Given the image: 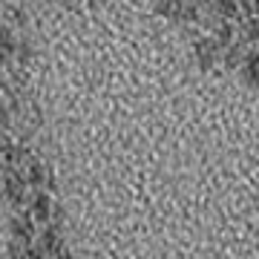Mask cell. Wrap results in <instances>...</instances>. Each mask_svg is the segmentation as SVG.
I'll list each match as a JSON object with an SVG mask.
<instances>
[{
	"label": "cell",
	"mask_w": 259,
	"mask_h": 259,
	"mask_svg": "<svg viewBox=\"0 0 259 259\" xmlns=\"http://www.w3.org/2000/svg\"><path fill=\"white\" fill-rule=\"evenodd\" d=\"M245 78L253 83H259V55L245 58Z\"/></svg>",
	"instance_id": "obj_6"
},
{
	"label": "cell",
	"mask_w": 259,
	"mask_h": 259,
	"mask_svg": "<svg viewBox=\"0 0 259 259\" xmlns=\"http://www.w3.org/2000/svg\"><path fill=\"white\" fill-rule=\"evenodd\" d=\"M176 3H187V0H176Z\"/></svg>",
	"instance_id": "obj_13"
},
{
	"label": "cell",
	"mask_w": 259,
	"mask_h": 259,
	"mask_svg": "<svg viewBox=\"0 0 259 259\" xmlns=\"http://www.w3.org/2000/svg\"><path fill=\"white\" fill-rule=\"evenodd\" d=\"M239 49H236V47H231V49H228V55H225V61H228V66H239Z\"/></svg>",
	"instance_id": "obj_9"
},
{
	"label": "cell",
	"mask_w": 259,
	"mask_h": 259,
	"mask_svg": "<svg viewBox=\"0 0 259 259\" xmlns=\"http://www.w3.org/2000/svg\"><path fill=\"white\" fill-rule=\"evenodd\" d=\"M196 55H199L202 69H210V66L216 64V44H199V47H196Z\"/></svg>",
	"instance_id": "obj_2"
},
{
	"label": "cell",
	"mask_w": 259,
	"mask_h": 259,
	"mask_svg": "<svg viewBox=\"0 0 259 259\" xmlns=\"http://www.w3.org/2000/svg\"><path fill=\"white\" fill-rule=\"evenodd\" d=\"M236 6H239V0H219L222 18H233V15H236Z\"/></svg>",
	"instance_id": "obj_8"
},
{
	"label": "cell",
	"mask_w": 259,
	"mask_h": 259,
	"mask_svg": "<svg viewBox=\"0 0 259 259\" xmlns=\"http://www.w3.org/2000/svg\"><path fill=\"white\" fill-rule=\"evenodd\" d=\"M12 231H15V236H18V239H23V242H29L32 239V228H29L26 222H12Z\"/></svg>",
	"instance_id": "obj_7"
},
{
	"label": "cell",
	"mask_w": 259,
	"mask_h": 259,
	"mask_svg": "<svg viewBox=\"0 0 259 259\" xmlns=\"http://www.w3.org/2000/svg\"><path fill=\"white\" fill-rule=\"evenodd\" d=\"M23 190H26V182L18 176H9L6 179V193H9L12 202H23Z\"/></svg>",
	"instance_id": "obj_3"
},
{
	"label": "cell",
	"mask_w": 259,
	"mask_h": 259,
	"mask_svg": "<svg viewBox=\"0 0 259 259\" xmlns=\"http://www.w3.org/2000/svg\"><path fill=\"white\" fill-rule=\"evenodd\" d=\"M12 52H15V37H12L9 26L0 23V64H6L12 58Z\"/></svg>",
	"instance_id": "obj_1"
},
{
	"label": "cell",
	"mask_w": 259,
	"mask_h": 259,
	"mask_svg": "<svg viewBox=\"0 0 259 259\" xmlns=\"http://www.w3.org/2000/svg\"><path fill=\"white\" fill-rule=\"evenodd\" d=\"M6 124H9V115H6V107L0 104V133L6 130Z\"/></svg>",
	"instance_id": "obj_11"
},
{
	"label": "cell",
	"mask_w": 259,
	"mask_h": 259,
	"mask_svg": "<svg viewBox=\"0 0 259 259\" xmlns=\"http://www.w3.org/2000/svg\"><path fill=\"white\" fill-rule=\"evenodd\" d=\"M49 210H52V204H49V196H37L35 199V204H32V213H35V219L37 222H47L49 219Z\"/></svg>",
	"instance_id": "obj_4"
},
{
	"label": "cell",
	"mask_w": 259,
	"mask_h": 259,
	"mask_svg": "<svg viewBox=\"0 0 259 259\" xmlns=\"http://www.w3.org/2000/svg\"><path fill=\"white\" fill-rule=\"evenodd\" d=\"M242 6H248V9H253V0H239Z\"/></svg>",
	"instance_id": "obj_12"
},
{
	"label": "cell",
	"mask_w": 259,
	"mask_h": 259,
	"mask_svg": "<svg viewBox=\"0 0 259 259\" xmlns=\"http://www.w3.org/2000/svg\"><path fill=\"white\" fill-rule=\"evenodd\" d=\"M32 182H35V185H40V182H44V170H40V167H32Z\"/></svg>",
	"instance_id": "obj_10"
},
{
	"label": "cell",
	"mask_w": 259,
	"mask_h": 259,
	"mask_svg": "<svg viewBox=\"0 0 259 259\" xmlns=\"http://www.w3.org/2000/svg\"><path fill=\"white\" fill-rule=\"evenodd\" d=\"M58 248H61V242H58L55 231H47L40 236V253H58Z\"/></svg>",
	"instance_id": "obj_5"
}]
</instances>
